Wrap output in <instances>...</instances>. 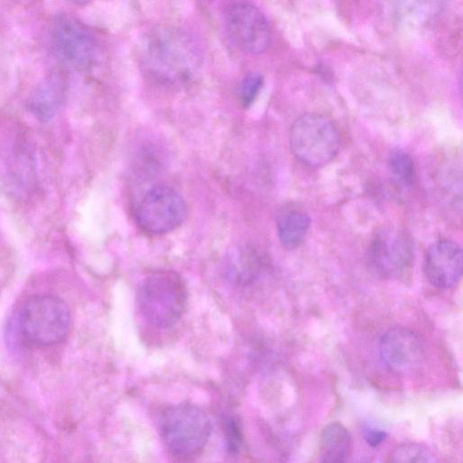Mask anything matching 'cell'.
<instances>
[{
  "label": "cell",
  "mask_w": 463,
  "mask_h": 463,
  "mask_svg": "<svg viewBox=\"0 0 463 463\" xmlns=\"http://www.w3.org/2000/svg\"><path fill=\"white\" fill-rule=\"evenodd\" d=\"M263 85V77L259 72H249L240 82L238 97L242 107L248 108L257 98Z\"/></svg>",
  "instance_id": "e0dca14e"
},
{
  "label": "cell",
  "mask_w": 463,
  "mask_h": 463,
  "mask_svg": "<svg viewBox=\"0 0 463 463\" xmlns=\"http://www.w3.org/2000/svg\"><path fill=\"white\" fill-rule=\"evenodd\" d=\"M137 56L144 72L167 86L189 81L202 62L194 39L183 29L170 25L147 31L138 43Z\"/></svg>",
  "instance_id": "6da1fadb"
},
{
  "label": "cell",
  "mask_w": 463,
  "mask_h": 463,
  "mask_svg": "<svg viewBox=\"0 0 463 463\" xmlns=\"http://www.w3.org/2000/svg\"><path fill=\"white\" fill-rule=\"evenodd\" d=\"M64 99V78L59 73H52L32 93L29 98L28 108L37 118L45 121L58 113Z\"/></svg>",
  "instance_id": "7c38bea8"
},
{
  "label": "cell",
  "mask_w": 463,
  "mask_h": 463,
  "mask_svg": "<svg viewBox=\"0 0 463 463\" xmlns=\"http://www.w3.org/2000/svg\"><path fill=\"white\" fill-rule=\"evenodd\" d=\"M186 290L181 277L174 271H156L142 282L137 303L144 318L151 325L166 327L182 316Z\"/></svg>",
  "instance_id": "277c9868"
},
{
  "label": "cell",
  "mask_w": 463,
  "mask_h": 463,
  "mask_svg": "<svg viewBox=\"0 0 463 463\" xmlns=\"http://www.w3.org/2000/svg\"><path fill=\"white\" fill-rule=\"evenodd\" d=\"M388 166L399 182L406 185L411 184L415 169L413 160L408 153L399 149L392 151L388 157Z\"/></svg>",
  "instance_id": "2e32d148"
},
{
  "label": "cell",
  "mask_w": 463,
  "mask_h": 463,
  "mask_svg": "<svg viewBox=\"0 0 463 463\" xmlns=\"http://www.w3.org/2000/svg\"><path fill=\"white\" fill-rule=\"evenodd\" d=\"M223 20L230 38L242 52L260 54L269 47L270 29L268 20L252 3H229L223 11Z\"/></svg>",
  "instance_id": "ba28073f"
},
{
  "label": "cell",
  "mask_w": 463,
  "mask_h": 463,
  "mask_svg": "<svg viewBox=\"0 0 463 463\" xmlns=\"http://www.w3.org/2000/svg\"><path fill=\"white\" fill-rule=\"evenodd\" d=\"M289 146L302 164L320 167L337 155L340 137L330 118L318 113H307L293 122L289 130Z\"/></svg>",
  "instance_id": "5b68a950"
},
{
  "label": "cell",
  "mask_w": 463,
  "mask_h": 463,
  "mask_svg": "<svg viewBox=\"0 0 463 463\" xmlns=\"http://www.w3.org/2000/svg\"><path fill=\"white\" fill-rule=\"evenodd\" d=\"M367 262L373 272L384 278L399 277L410 268L412 243L402 232L383 231L369 244Z\"/></svg>",
  "instance_id": "9c48e42d"
},
{
  "label": "cell",
  "mask_w": 463,
  "mask_h": 463,
  "mask_svg": "<svg viewBox=\"0 0 463 463\" xmlns=\"http://www.w3.org/2000/svg\"><path fill=\"white\" fill-rule=\"evenodd\" d=\"M71 322L68 305L53 295L29 298L18 316V326L24 339L37 346H49L61 342L68 334Z\"/></svg>",
  "instance_id": "3957f363"
},
{
  "label": "cell",
  "mask_w": 463,
  "mask_h": 463,
  "mask_svg": "<svg viewBox=\"0 0 463 463\" xmlns=\"http://www.w3.org/2000/svg\"><path fill=\"white\" fill-rule=\"evenodd\" d=\"M387 463H439L430 448L421 443L405 442L389 454Z\"/></svg>",
  "instance_id": "9a60e30c"
},
{
  "label": "cell",
  "mask_w": 463,
  "mask_h": 463,
  "mask_svg": "<svg viewBox=\"0 0 463 463\" xmlns=\"http://www.w3.org/2000/svg\"><path fill=\"white\" fill-rule=\"evenodd\" d=\"M49 43L60 61L77 70L91 67L98 57V43L80 21L67 14L58 15L49 28Z\"/></svg>",
  "instance_id": "8992f818"
},
{
  "label": "cell",
  "mask_w": 463,
  "mask_h": 463,
  "mask_svg": "<svg viewBox=\"0 0 463 463\" xmlns=\"http://www.w3.org/2000/svg\"><path fill=\"white\" fill-rule=\"evenodd\" d=\"M424 273L435 288L447 289L460 279L463 268L461 247L449 239L434 242L424 259Z\"/></svg>",
  "instance_id": "8fae6325"
},
{
  "label": "cell",
  "mask_w": 463,
  "mask_h": 463,
  "mask_svg": "<svg viewBox=\"0 0 463 463\" xmlns=\"http://www.w3.org/2000/svg\"><path fill=\"white\" fill-rule=\"evenodd\" d=\"M363 436L366 443L374 448L384 440L386 433L382 430L371 426H365L363 429Z\"/></svg>",
  "instance_id": "ac0fdd59"
},
{
  "label": "cell",
  "mask_w": 463,
  "mask_h": 463,
  "mask_svg": "<svg viewBox=\"0 0 463 463\" xmlns=\"http://www.w3.org/2000/svg\"><path fill=\"white\" fill-rule=\"evenodd\" d=\"M320 463H347L351 449V435L339 422L327 424L319 439Z\"/></svg>",
  "instance_id": "5bb4252c"
},
{
  "label": "cell",
  "mask_w": 463,
  "mask_h": 463,
  "mask_svg": "<svg viewBox=\"0 0 463 463\" xmlns=\"http://www.w3.org/2000/svg\"><path fill=\"white\" fill-rule=\"evenodd\" d=\"M159 432L169 452L180 459H191L204 449L212 426L207 414L192 404L166 408L159 418Z\"/></svg>",
  "instance_id": "7a4b0ae2"
},
{
  "label": "cell",
  "mask_w": 463,
  "mask_h": 463,
  "mask_svg": "<svg viewBox=\"0 0 463 463\" xmlns=\"http://www.w3.org/2000/svg\"><path fill=\"white\" fill-rule=\"evenodd\" d=\"M276 225L280 242L291 250L303 241L310 226V217L304 209L288 204L277 212Z\"/></svg>",
  "instance_id": "4fadbf2b"
},
{
  "label": "cell",
  "mask_w": 463,
  "mask_h": 463,
  "mask_svg": "<svg viewBox=\"0 0 463 463\" xmlns=\"http://www.w3.org/2000/svg\"><path fill=\"white\" fill-rule=\"evenodd\" d=\"M186 213L181 194L173 187L159 184L143 195L136 210V222L146 232L163 234L180 226Z\"/></svg>",
  "instance_id": "52a82bcc"
},
{
  "label": "cell",
  "mask_w": 463,
  "mask_h": 463,
  "mask_svg": "<svg viewBox=\"0 0 463 463\" xmlns=\"http://www.w3.org/2000/svg\"><path fill=\"white\" fill-rule=\"evenodd\" d=\"M379 354L384 365L393 373L409 375L416 372L424 358L419 335L405 327L387 330L379 342Z\"/></svg>",
  "instance_id": "30bf717a"
}]
</instances>
